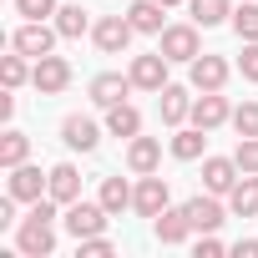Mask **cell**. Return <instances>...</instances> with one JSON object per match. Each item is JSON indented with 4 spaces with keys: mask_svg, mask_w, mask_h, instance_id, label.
<instances>
[{
    "mask_svg": "<svg viewBox=\"0 0 258 258\" xmlns=\"http://www.w3.org/2000/svg\"><path fill=\"white\" fill-rule=\"evenodd\" d=\"M132 36H137V26L126 21V16H101V21L91 26V41H96L106 56H121L126 46H132Z\"/></svg>",
    "mask_w": 258,
    "mask_h": 258,
    "instance_id": "4",
    "label": "cell"
},
{
    "mask_svg": "<svg viewBox=\"0 0 258 258\" xmlns=\"http://www.w3.org/2000/svg\"><path fill=\"white\" fill-rule=\"evenodd\" d=\"M233 157H238L243 172H258V137H238V152Z\"/></svg>",
    "mask_w": 258,
    "mask_h": 258,
    "instance_id": "33",
    "label": "cell"
},
{
    "mask_svg": "<svg viewBox=\"0 0 258 258\" xmlns=\"http://www.w3.org/2000/svg\"><path fill=\"white\" fill-rule=\"evenodd\" d=\"M238 71L248 81H258V41H243V56H238Z\"/></svg>",
    "mask_w": 258,
    "mask_h": 258,
    "instance_id": "34",
    "label": "cell"
},
{
    "mask_svg": "<svg viewBox=\"0 0 258 258\" xmlns=\"http://www.w3.org/2000/svg\"><path fill=\"white\" fill-rule=\"evenodd\" d=\"M167 203H172V192H167V177H152V172H147V177L132 187V208H137L142 218H157Z\"/></svg>",
    "mask_w": 258,
    "mask_h": 258,
    "instance_id": "10",
    "label": "cell"
},
{
    "mask_svg": "<svg viewBox=\"0 0 258 258\" xmlns=\"http://www.w3.org/2000/svg\"><path fill=\"white\" fill-rule=\"evenodd\" d=\"M162 6H182V0H162Z\"/></svg>",
    "mask_w": 258,
    "mask_h": 258,
    "instance_id": "38",
    "label": "cell"
},
{
    "mask_svg": "<svg viewBox=\"0 0 258 258\" xmlns=\"http://www.w3.org/2000/svg\"><path fill=\"white\" fill-rule=\"evenodd\" d=\"M152 233H157V243H167V248L187 243V238H192V223H187V208H162V213H157V223H152Z\"/></svg>",
    "mask_w": 258,
    "mask_h": 258,
    "instance_id": "13",
    "label": "cell"
},
{
    "mask_svg": "<svg viewBox=\"0 0 258 258\" xmlns=\"http://www.w3.org/2000/svg\"><path fill=\"white\" fill-rule=\"evenodd\" d=\"M228 71H233V66H228L223 56H208V51H203V56L192 61V86H198V91H223Z\"/></svg>",
    "mask_w": 258,
    "mask_h": 258,
    "instance_id": "17",
    "label": "cell"
},
{
    "mask_svg": "<svg viewBox=\"0 0 258 258\" xmlns=\"http://www.w3.org/2000/svg\"><path fill=\"white\" fill-rule=\"evenodd\" d=\"M31 86H36L41 96L66 91V86H71V61H66V56H41L36 71H31Z\"/></svg>",
    "mask_w": 258,
    "mask_h": 258,
    "instance_id": "5",
    "label": "cell"
},
{
    "mask_svg": "<svg viewBox=\"0 0 258 258\" xmlns=\"http://www.w3.org/2000/svg\"><path fill=\"white\" fill-rule=\"evenodd\" d=\"M86 26H91V21H86V11H81V6H61V11H56V31H61V41L86 36Z\"/></svg>",
    "mask_w": 258,
    "mask_h": 258,
    "instance_id": "28",
    "label": "cell"
},
{
    "mask_svg": "<svg viewBox=\"0 0 258 258\" xmlns=\"http://www.w3.org/2000/svg\"><path fill=\"white\" fill-rule=\"evenodd\" d=\"M56 41H61V31H56V26H46V21H26V26L11 36V46H16L21 56H31V61L51 56V51H56Z\"/></svg>",
    "mask_w": 258,
    "mask_h": 258,
    "instance_id": "3",
    "label": "cell"
},
{
    "mask_svg": "<svg viewBox=\"0 0 258 258\" xmlns=\"http://www.w3.org/2000/svg\"><path fill=\"white\" fill-rule=\"evenodd\" d=\"M203 147H208V132H203V126H177V137H172V157H177V162H198Z\"/></svg>",
    "mask_w": 258,
    "mask_h": 258,
    "instance_id": "23",
    "label": "cell"
},
{
    "mask_svg": "<svg viewBox=\"0 0 258 258\" xmlns=\"http://www.w3.org/2000/svg\"><path fill=\"white\" fill-rule=\"evenodd\" d=\"M192 253H198V258H218V253H223V238H218V233H198Z\"/></svg>",
    "mask_w": 258,
    "mask_h": 258,
    "instance_id": "35",
    "label": "cell"
},
{
    "mask_svg": "<svg viewBox=\"0 0 258 258\" xmlns=\"http://www.w3.org/2000/svg\"><path fill=\"white\" fill-rule=\"evenodd\" d=\"M46 192H51L61 208H66V203H76V198H81V172H76L71 162H56V167H51V182H46Z\"/></svg>",
    "mask_w": 258,
    "mask_h": 258,
    "instance_id": "19",
    "label": "cell"
},
{
    "mask_svg": "<svg viewBox=\"0 0 258 258\" xmlns=\"http://www.w3.org/2000/svg\"><path fill=\"white\" fill-rule=\"evenodd\" d=\"M76 248H81V258H106V253H116V243H111L106 233H96V238H76Z\"/></svg>",
    "mask_w": 258,
    "mask_h": 258,
    "instance_id": "31",
    "label": "cell"
},
{
    "mask_svg": "<svg viewBox=\"0 0 258 258\" xmlns=\"http://www.w3.org/2000/svg\"><path fill=\"white\" fill-rule=\"evenodd\" d=\"M157 51H162L167 61H187V66H192V61L203 56V46H198V26H167Z\"/></svg>",
    "mask_w": 258,
    "mask_h": 258,
    "instance_id": "7",
    "label": "cell"
},
{
    "mask_svg": "<svg viewBox=\"0 0 258 258\" xmlns=\"http://www.w3.org/2000/svg\"><path fill=\"white\" fill-rule=\"evenodd\" d=\"M132 86L137 91H162L167 86V56L162 51H152V56H132Z\"/></svg>",
    "mask_w": 258,
    "mask_h": 258,
    "instance_id": "8",
    "label": "cell"
},
{
    "mask_svg": "<svg viewBox=\"0 0 258 258\" xmlns=\"http://www.w3.org/2000/svg\"><path fill=\"white\" fill-rule=\"evenodd\" d=\"M46 182H51V172L41 177V167H31V162H21V167H11V198L16 203H41L46 198Z\"/></svg>",
    "mask_w": 258,
    "mask_h": 258,
    "instance_id": "9",
    "label": "cell"
},
{
    "mask_svg": "<svg viewBox=\"0 0 258 258\" xmlns=\"http://www.w3.org/2000/svg\"><path fill=\"white\" fill-rule=\"evenodd\" d=\"M106 132H111V137H126V142H132V137L142 132V111H137L132 101H116V106H106Z\"/></svg>",
    "mask_w": 258,
    "mask_h": 258,
    "instance_id": "21",
    "label": "cell"
},
{
    "mask_svg": "<svg viewBox=\"0 0 258 258\" xmlns=\"http://www.w3.org/2000/svg\"><path fill=\"white\" fill-rule=\"evenodd\" d=\"M157 162H162V142L157 137H132V142H126V167H132L137 177H147V172H157Z\"/></svg>",
    "mask_w": 258,
    "mask_h": 258,
    "instance_id": "14",
    "label": "cell"
},
{
    "mask_svg": "<svg viewBox=\"0 0 258 258\" xmlns=\"http://www.w3.org/2000/svg\"><path fill=\"white\" fill-rule=\"evenodd\" d=\"M228 213H233V218H253V213H258V172H243V177L233 182Z\"/></svg>",
    "mask_w": 258,
    "mask_h": 258,
    "instance_id": "20",
    "label": "cell"
},
{
    "mask_svg": "<svg viewBox=\"0 0 258 258\" xmlns=\"http://www.w3.org/2000/svg\"><path fill=\"white\" fill-rule=\"evenodd\" d=\"M162 11H167L162 0H137V6H126V21H132L142 36H162V31H167V26H162Z\"/></svg>",
    "mask_w": 258,
    "mask_h": 258,
    "instance_id": "22",
    "label": "cell"
},
{
    "mask_svg": "<svg viewBox=\"0 0 258 258\" xmlns=\"http://www.w3.org/2000/svg\"><path fill=\"white\" fill-rule=\"evenodd\" d=\"M182 208H187L192 233H218V228H223V218H228V213H223V203H218V192H208V187H203L198 198H187Z\"/></svg>",
    "mask_w": 258,
    "mask_h": 258,
    "instance_id": "6",
    "label": "cell"
},
{
    "mask_svg": "<svg viewBox=\"0 0 258 258\" xmlns=\"http://www.w3.org/2000/svg\"><path fill=\"white\" fill-rule=\"evenodd\" d=\"M233 31H238L243 41H258V6H253V0L233 11Z\"/></svg>",
    "mask_w": 258,
    "mask_h": 258,
    "instance_id": "29",
    "label": "cell"
},
{
    "mask_svg": "<svg viewBox=\"0 0 258 258\" xmlns=\"http://www.w3.org/2000/svg\"><path fill=\"white\" fill-rule=\"evenodd\" d=\"M16 11H21L26 21H46V16H56L61 6H56V0H16Z\"/></svg>",
    "mask_w": 258,
    "mask_h": 258,
    "instance_id": "32",
    "label": "cell"
},
{
    "mask_svg": "<svg viewBox=\"0 0 258 258\" xmlns=\"http://www.w3.org/2000/svg\"><path fill=\"white\" fill-rule=\"evenodd\" d=\"M233 126H238V137H258V101H243L233 111Z\"/></svg>",
    "mask_w": 258,
    "mask_h": 258,
    "instance_id": "30",
    "label": "cell"
},
{
    "mask_svg": "<svg viewBox=\"0 0 258 258\" xmlns=\"http://www.w3.org/2000/svg\"><path fill=\"white\" fill-rule=\"evenodd\" d=\"M192 126H203V132H213V126H223V121H233V106H228V96H218V91H203L198 101H192V116H187Z\"/></svg>",
    "mask_w": 258,
    "mask_h": 258,
    "instance_id": "11",
    "label": "cell"
},
{
    "mask_svg": "<svg viewBox=\"0 0 258 258\" xmlns=\"http://www.w3.org/2000/svg\"><path fill=\"white\" fill-rule=\"evenodd\" d=\"M31 71H36V66H31V56H21V51H16V56H6V61H0V81H6V91H16V86H26V81H31Z\"/></svg>",
    "mask_w": 258,
    "mask_h": 258,
    "instance_id": "26",
    "label": "cell"
},
{
    "mask_svg": "<svg viewBox=\"0 0 258 258\" xmlns=\"http://www.w3.org/2000/svg\"><path fill=\"white\" fill-rule=\"evenodd\" d=\"M96 198H101V208H106V213L132 208V187H126L121 177H101V192H96Z\"/></svg>",
    "mask_w": 258,
    "mask_h": 258,
    "instance_id": "27",
    "label": "cell"
},
{
    "mask_svg": "<svg viewBox=\"0 0 258 258\" xmlns=\"http://www.w3.org/2000/svg\"><path fill=\"white\" fill-rule=\"evenodd\" d=\"M223 21H233V6L228 0H192V26H223Z\"/></svg>",
    "mask_w": 258,
    "mask_h": 258,
    "instance_id": "25",
    "label": "cell"
},
{
    "mask_svg": "<svg viewBox=\"0 0 258 258\" xmlns=\"http://www.w3.org/2000/svg\"><path fill=\"white\" fill-rule=\"evenodd\" d=\"M157 111H162L167 126H182V121L192 116V96H187L182 86H162V91H157Z\"/></svg>",
    "mask_w": 258,
    "mask_h": 258,
    "instance_id": "18",
    "label": "cell"
},
{
    "mask_svg": "<svg viewBox=\"0 0 258 258\" xmlns=\"http://www.w3.org/2000/svg\"><path fill=\"white\" fill-rule=\"evenodd\" d=\"M233 253H238V258H258V238H243V243H233Z\"/></svg>",
    "mask_w": 258,
    "mask_h": 258,
    "instance_id": "37",
    "label": "cell"
},
{
    "mask_svg": "<svg viewBox=\"0 0 258 258\" xmlns=\"http://www.w3.org/2000/svg\"><path fill=\"white\" fill-rule=\"evenodd\" d=\"M106 218H111V213L101 208V198H96V203H81V198H76V203H66V218H61V223H66L71 238H96V233H106Z\"/></svg>",
    "mask_w": 258,
    "mask_h": 258,
    "instance_id": "2",
    "label": "cell"
},
{
    "mask_svg": "<svg viewBox=\"0 0 258 258\" xmlns=\"http://www.w3.org/2000/svg\"><path fill=\"white\" fill-rule=\"evenodd\" d=\"M61 142H66L71 152H96L101 132H96L91 116H66V121H61Z\"/></svg>",
    "mask_w": 258,
    "mask_h": 258,
    "instance_id": "15",
    "label": "cell"
},
{
    "mask_svg": "<svg viewBox=\"0 0 258 258\" xmlns=\"http://www.w3.org/2000/svg\"><path fill=\"white\" fill-rule=\"evenodd\" d=\"M56 208H61V203H56L51 192H46L41 203H31V218H26L21 233H16V248H21L26 258H51V253H56V228H51V223H56Z\"/></svg>",
    "mask_w": 258,
    "mask_h": 258,
    "instance_id": "1",
    "label": "cell"
},
{
    "mask_svg": "<svg viewBox=\"0 0 258 258\" xmlns=\"http://www.w3.org/2000/svg\"><path fill=\"white\" fill-rule=\"evenodd\" d=\"M16 223V198L6 192V198H0V228H11Z\"/></svg>",
    "mask_w": 258,
    "mask_h": 258,
    "instance_id": "36",
    "label": "cell"
},
{
    "mask_svg": "<svg viewBox=\"0 0 258 258\" xmlns=\"http://www.w3.org/2000/svg\"><path fill=\"white\" fill-rule=\"evenodd\" d=\"M26 157H31V137H26V132H16V126H11V132L0 137V167L11 172V167H21Z\"/></svg>",
    "mask_w": 258,
    "mask_h": 258,
    "instance_id": "24",
    "label": "cell"
},
{
    "mask_svg": "<svg viewBox=\"0 0 258 258\" xmlns=\"http://www.w3.org/2000/svg\"><path fill=\"white\" fill-rule=\"evenodd\" d=\"M238 177H243L238 157H208V162H203V187H208V192H218V198H228Z\"/></svg>",
    "mask_w": 258,
    "mask_h": 258,
    "instance_id": "12",
    "label": "cell"
},
{
    "mask_svg": "<svg viewBox=\"0 0 258 258\" xmlns=\"http://www.w3.org/2000/svg\"><path fill=\"white\" fill-rule=\"evenodd\" d=\"M126 91H132V76H121V71L91 76V101L96 106H116V101H126Z\"/></svg>",
    "mask_w": 258,
    "mask_h": 258,
    "instance_id": "16",
    "label": "cell"
}]
</instances>
